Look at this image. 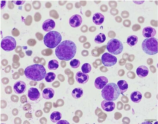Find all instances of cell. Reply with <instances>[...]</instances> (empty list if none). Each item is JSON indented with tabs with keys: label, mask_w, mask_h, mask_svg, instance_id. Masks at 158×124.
I'll return each instance as SVG.
<instances>
[{
	"label": "cell",
	"mask_w": 158,
	"mask_h": 124,
	"mask_svg": "<svg viewBox=\"0 0 158 124\" xmlns=\"http://www.w3.org/2000/svg\"><path fill=\"white\" fill-rule=\"evenodd\" d=\"M157 39L154 37L147 38L142 42V49L143 51L149 55H154L158 52Z\"/></svg>",
	"instance_id": "cell-5"
},
{
	"label": "cell",
	"mask_w": 158,
	"mask_h": 124,
	"mask_svg": "<svg viewBox=\"0 0 158 124\" xmlns=\"http://www.w3.org/2000/svg\"><path fill=\"white\" fill-rule=\"evenodd\" d=\"M54 94L55 91L54 89L50 88H47L43 90L42 96L44 99L49 100L53 98Z\"/></svg>",
	"instance_id": "cell-19"
},
{
	"label": "cell",
	"mask_w": 158,
	"mask_h": 124,
	"mask_svg": "<svg viewBox=\"0 0 158 124\" xmlns=\"http://www.w3.org/2000/svg\"><path fill=\"white\" fill-rule=\"evenodd\" d=\"M89 76L88 74H85L81 71L77 72L76 75V79L79 83L82 84L86 83L89 79Z\"/></svg>",
	"instance_id": "cell-15"
},
{
	"label": "cell",
	"mask_w": 158,
	"mask_h": 124,
	"mask_svg": "<svg viewBox=\"0 0 158 124\" xmlns=\"http://www.w3.org/2000/svg\"><path fill=\"white\" fill-rule=\"evenodd\" d=\"M106 48L108 52L111 54L117 55L122 52L123 47L120 40L116 38H112L107 42Z\"/></svg>",
	"instance_id": "cell-6"
},
{
	"label": "cell",
	"mask_w": 158,
	"mask_h": 124,
	"mask_svg": "<svg viewBox=\"0 0 158 124\" xmlns=\"http://www.w3.org/2000/svg\"><path fill=\"white\" fill-rule=\"evenodd\" d=\"M55 77L56 75L54 72H49L46 74L45 79L47 82H51L54 80Z\"/></svg>",
	"instance_id": "cell-27"
},
{
	"label": "cell",
	"mask_w": 158,
	"mask_h": 124,
	"mask_svg": "<svg viewBox=\"0 0 158 124\" xmlns=\"http://www.w3.org/2000/svg\"><path fill=\"white\" fill-rule=\"evenodd\" d=\"M6 1H1V9L3 8L6 4Z\"/></svg>",
	"instance_id": "cell-32"
},
{
	"label": "cell",
	"mask_w": 158,
	"mask_h": 124,
	"mask_svg": "<svg viewBox=\"0 0 158 124\" xmlns=\"http://www.w3.org/2000/svg\"><path fill=\"white\" fill-rule=\"evenodd\" d=\"M148 68L145 65H142L139 66L136 70V73L138 77L143 78L146 77L149 73Z\"/></svg>",
	"instance_id": "cell-17"
},
{
	"label": "cell",
	"mask_w": 158,
	"mask_h": 124,
	"mask_svg": "<svg viewBox=\"0 0 158 124\" xmlns=\"http://www.w3.org/2000/svg\"><path fill=\"white\" fill-rule=\"evenodd\" d=\"M70 65L71 68H76L80 66V62L78 59H73L70 61Z\"/></svg>",
	"instance_id": "cell-29"
},
{
	"label": "cell",
	"mask_w": 158,
	"mask_h": 124,
	"mask_svg": "<svg viewBox=\"0 0 158 124\" xmlns=\"http://www.w3.org/2000/svg\"><path fill=\"white\" fill-rule=\"evenodd\" d=\"M82 22V17L79 15L75 14L71 16L70 18L69 23L70 26L73 28L79 27Z\"/></svg>",
	"instance_id": "cell-9"
},
{
	"label": "cell",
	"mask_w": 158,
	"mask_h": 124,
	"mask_svg": "<svg viewBox=\"0 0 158 124\" xmlns=\"http://www.w3.org/2000/svg\"><path fill=\"white\" fill-rule=\"evenodd\" d=\"M117 85L119 87L120 93H122L125 92L128 88V84L125 80H121L117 82Z\"/></svg>",
	"instance_id": "cell-21"
},
{
	"label": "cell",
	"mask_w": 158,
	"mask_h": 124,
	"mask_svg": "<svg viewBox=\"0 0 158 124\" xmlns=\"http://www.w3.org/2000/svg\"><path fill=\"white\" fill-rule=\"evenodd\" d=\"M105 17L100 13H96L94 14L92 17L93 22L96 25H100L104 21Z\"/></svg>",
	"instance_id": "cell-18"
},
{
	"label": "cell",
	"mask_w": 158,
	"mask_h": 124,
	"mask_svg": "<svg viewBox=\"0 0 158 124\" xmlns=\"http://www.w3.org/2000/svg\"><path fill=\"white\" fill-rule=\"evenodd\" d=\"M108 79L105 77L100 76L97 77L94 82V86L96 88L101 89L108 82Z\"/></svg>",
	"instance_id": "cell-11"
},
{
	"label": "cell",
	"mask_w": 158,
	"mask_h": 124,
	"mask_svg": "<svg viewBox=\"0 0 158 124\" xmlns=\"http://www.w3.org/2000/svg\"><path fill=\"white\" fill-rule=\"evenodd\" d=\"M26 54L28 56H30L32 54V51L31 50H28L26 51Z\"/></svg>",
	"instance_id": "cell-34"
},
{
	"label": "cell",
	"mask_w": 158,
	"mask_h": 124,
	"mask_svg": "<svg viewBox=\"0 0 158 124\" xmlns=\"http://www.w3.org/2000/svg\"><path fill=\"white\" fill-rule=\"evenodd\" d=\"M16 42L12 37L8 36L2 39L1 42V47L4 51H10L16 47Z\"/></svg>",
	"instance_id": "cell-7"
},
{
	"label": "cell",
	"mask_w": 158,
	"mask_h": 124,
	"mask_svg": "<svg viewBox=\"0 0 158 124\" xmlns=\"http://www.w3.org/2000/svg\"><path fill=\"white\" fill-rule=\"evenodd\" d=\"M101 61L104 66L111 67L116 63L117 59L115 56L108 53L106 52L102 55Z\"/></svg>",
	"instance_id": "cell-8"
},
{
	"label": "cell",
	"mask_w": 158,
	"mask_h": 124,
	"mask_svg": "<svg viewBox=\"0 0 158 124\" xmlns=\"http://www.w3.org/2000/svg\"><path fill=\"white\" fill-rule=\"evenodd\" d=\"M119 87L115 83L107 84L101 91L102 97L105 100L113 101L116 100L120 95Z\"/></svg>",
	"instance_id": "cell-3"
},
{
	"label": "cell",
	"mask_w": 158,
	"mask_h": 124,
	"mask_svg": "<svg viewBox=\"0 0 158 124\" xmlns=\"http://www.w3.org/2000/svg\"><path fill=\"white\" fill-rule=\"evenodd\" d=\"M62 115L60 112L58 111L53 112L50 116V119L53 123H56L61 118Z\"/></svg>",
	"instance_id": "cell-23"
},
{
	"label": "cell",
	"mask_w": 158,
	"mask_h": 124,
	"mask_svg": "<svg viewBox=\"0 0 158 124\" xmlns=\"http://www.w3.org/2000/svg\"><path fill=\"white\" fill-rule=\"evenodd\" d=\"M83 94V91L81 88L78 87L74 88L71 93L72 96L76 99H78L82 97Z\"/></svg>",
	"instance_id": "cell-22"
},
{
	"label": "cell",
	"mask_w": 158,
	"mask_h": 124,
	"mask_svg": "<svg viewBox=\"0 0 158 124\" xmlns=\"http://www.w3.org/2000/svg\"><path fill=\"white\" fill-rule=\"evenodd\" d=\"M81 69L83 73L87 74L89 73L91 71V67L89 63H86L83 64Z\"/></svg>",
	"instance_id": "cell-28"
},
{
	"label": "cell",
	"mask_w": 158,
	"mask_h": 124,
	"mask_svg": "<svg viewBox=\"0 0 158 124\" xmlns=\"http://www.w3.org/2000/svg\"><path fill=\"white\" fill-rule=\"evenodd\" d=\"M62 40L61 34L56 31H51L47 33L44 38V42L48 47L53 49L59 44Z\"/></svg>",
	"instance_id": "cell-4"
},
{
	"label": "cell",
	"mask_w": 158,
	"mask_h": 124,
	"mask_svg": "<svg viewBox=\"0 0 158 124\" xmlns=\"http://www.w3.org/2000/svg\"><path fill=\"white\" fill-rule=\"evenodd\" d=\"M55 25L54 21L52 19H49L45 20L43 22L42 27L44 31L48 32L53 29Z\"/></svg>",
	"instance_id": "cell-12"
},
{
	"label": "cell",
	"mask_w": 158,
	"mask_h": 124,
	"mask_svg": "<svg viewBox=\"0 0 158 124\" xmlns=\"http://www.w3.org/2000/svg\"><path fill=\"white\" fill-rule=\"evenodd\" d=\"M13 88L14 91L16 93L21 94L25 91L26 89V85L24 82L19 81L15 83Z\"/></svg>",
	"instance_id": "cell-10"
},
{
	"label": "cell",
	"mask_w": 158,
	"mask_h": 124,
	"mask_svg": "<svg viewBox=\"0 0 158 124\" xmlns=\"http://www.w3.org/2000/svg\"><path fill=\"white\" fill-rule=\"evenodd\" d=\"M101 105L103 110L108 112L113 111L115 107V104L114 102L105 100H103L101 102Z\"/></svg>",
	"instance_id": "cell-13"
},
{
	"label": "cell",
	"mask_w": 158,
	"mask_h": 124,
	"mask_svg": "<svg viewBox=\"0 0 158 124\" xmlns=\"http://www.w3.org/2000/svg\"><path fill=\"white\" fill-rule=\"evenodd\" d=\"M57 124H69V122L66 120H61L58 121Z\"/></svg>",
	"instance_id": "cell-31"
},
{
	"label": "cell",
	"mask_w": 158,
	"mask_h": 124,
	"mask_svg": "<svg viewBox=\"0 0 158 124\" xmlns=\"http://www.w3.org/2000/svg\"><path fill=\"white\" fill-rule=\"evenodd\" d=\"M58 67L59 63L56 60H52L48 63V67L50 70H55L58 68Z\"/></svg>",
	"instance_id": "cell-26"
},
{
	"label": "cell",
	"mask_w": 158,
	"mask_h": 124,
	"mask_svg": "<svg viewBox=\"0 0 158 124\" xmlns=\"http://www.w3.org/2000/svg\"><path fill=\"white\" fill-rule=\"evenodd\" d=\"M76 52L75 43L70 40H66L60 42L56 47L55 54L61 60L69 61L75 56Z\"/></svg>",
	"instance_id": "cell-1"
},
{
	"label": "cell",
	"mask_w": 158,
	"mask_h": 124,
	"mask_svg": "<svg viewBox=\"0 0 158 124\" xmlns=\"http://www.w3.org/2000/svg\"><path fill=\"white\" fill-rule=\"evenodd\" d=\"M24 74L27 78L34 81H39L45 78L46 73L43 65L35 64L27 67L24 70Z\"/></svg>",
	"instance_id": "cell-2"
},
{
	"label": "cell",
	"mask_w": 158,
	"mask_h": 124,
	"mask_svg": "<svg viewBox=\"0 0 158 124\" xmlns=\"http://www.w3.org/2000/svg\"><path fill=\"white\" fill-rule=\"evenodd\" d=\"M28 96L30 100L35 101L37 100L40 98V93L37 88L31 87L28 90Z\"/></svg>",
	"instance_id": "cell-16"
},
{
	"label": "cell",
	"mask_w": 158,
	"mask_h": 124,
	"mask_svg": "<svg viewBox=\"0 0 158 124\" xmlns=\"http://www.w3.org/2000/svg\"><path fill=\"white\" fill-rule=\"evenodd\" d=\"M130 98L132 102L138 103L140 102L142 99V95L140 92L135 91L131 93Z\"/></svg>",
	"instance_id": "cell-20"
},
{
	"label": "cell",
	"mask_w": 158,
	"mask_h": 124,
	"mask_svg": "<svg viewBox=\"0 0 158 124\" xmlns=\"http://www.w3.org/2000/svg\"><path fill=\"white\" fill-rule=\"evenodd\" d=\"M156 34V31L154 28L150 26L144 27L143 29L142 34L146 38L154 37Z\"/></svg>",
	"instance_id": "cell-14"
},
{
	"label": "cell",
	"mask_w": 158,
	"mask_h": 124,
	"mask_svg": "<svg viewBox=\"0 0 158 124\" xmlns=\"http://www.w3.org/2000/svg\"><path fill=\"white\" fill-rule=\"evenodd\" d=\"M12 2L17 5H22L24 4L25 2V1H12Z\"/></svg>",
	"instance_id": "cell-30"
},
{
	"label": "cell",
	"mask_w": 158,
	"mask_h": 124,
	"mask_svg": "<svg viewBox=\"0 0 158 124\" xmlns=\"http://www.w3.org/2000/svg\"><path fill=\"white\" fill-rule=\"evenodd\" d=\"M145 1H133V2L135 3L136 4H140L143 3Z\"/></svg>",
	"instance_id": "cell-33"
},
{
	"label": "cell",
	"mask_w": 158,
	"mask_h": 124,
	"mask_svg": "<svg viewBox=\"0 0 158 124\" xmlns=\"http://www.w3.org/2000/svg\"><path fill=\"white\" fill-rule=\"evenodd\" d=\"M106 38V36L104 33H100L95 36L94 41L96 43L101 44L105 42Z\"/></svg>",
	"instance_id": "cell-25"
},
{
	"label": "cell",
	"mask_w": 158,
	"mask_h": 124,
	"mask_svg": "<svg viewBox=\"0 0 158 124\" xmlns=\"http://www.w3.org/2000/svg\"><path fill=\"white\" fill-rule=\"evenodd\" d=\"M138 41V37L134 35H130L127 38V43L130 46H133L136 45Z\"/></svg>",
	"instance_id": "cell-24"
}]
</instances>
